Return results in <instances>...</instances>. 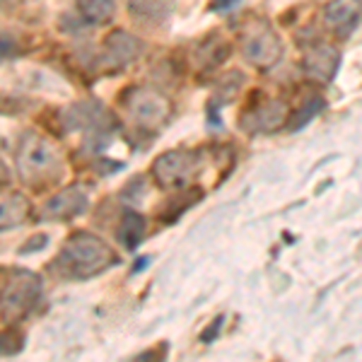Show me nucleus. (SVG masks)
<instances>
[{
	"mask_svg": "<svg viewBox=\"0 0 362 362\" xmlns=\"http://www.w3.org/2000/svg\"><path fill=\"white\" fill-rule=\"evenodd\" d=\"M119 264L116 251L109 247L104 239H99L92 232H75L66 239L61 254H58V266L68 273L70 278H95L107 268Z\"/></svg>",
	"mask_w": 362,
	"mask_h": 362,
	"instance_id": "obj_1",
	"label": "nucleus"
},
{
	"mask_svg": "<svg viewBox=\"0 0 362 362\" xmlns=\"http://www.w3.org/2000/svg\"><path fill=\"white\" fill-rule=\"evenodd\" d=\"M15 169L22 184L32 186V189H46L61 177L63 157L49 138L39 136V133H27L17 145Z\"/></svg>",
	"mask_w": 362,
	"mask_h": 362,
	"instance_id": "obj_2",
	"label": "nucleus"
},
{
	"mask_svg": "<svg viewBox=\"0 0 362 362\" xmlns=\"http://www.w3.org/2000/svg\"><path fill=\"white\" fill-rule=\"evenodd\" d=\"M44 293L42 278L32 271H15L0 295V317L8 324H17L39 305Z\"/></svg>",
	"mask_w": 362,
	"mask_h": 362,
	"instance_id": "obj_3",
	"label": "nucleus"
},
{
	"mask_svg": "<svg viewBox=\"0 0 362 362\" xmlns=\"http://www.w3.org/2000/svg\"><path fill=\"white\" fill-rule=\"evenodd\" d=\"M124 109L133 124L157 131L167 124L172 114V102L153 87H133L124 95Z\"/></svg>",
	"mask_w": 362,
	"mask_h": 362,
	"instance_id": "obj_4",
	"label": "nucleus"
},
{
	"mask_svg": "<svg viewBox=\"0 0 362 362\" xmlns=\"http://www.w3.org/2000/svg\"><path fill=\"white\" fill-rule=\"evenodd\" d=\"M201 172V153L196 150H169L153 162V177L162 189L189 186Z\"/></svg>",
	"mask_w": 362,
	"mask_h": 362,
	"instance_id": "obj_5",
	"label": "nucleus"
},
{
	"mask_svg": "<svg viewBox=\"0 0 362 362\" xmlns=\"http://www.w3.org/2000/svg\"><path fill=\"white\" fill-rule=\"evenodd\" d=\"M280 39L273 32V27L264 20L249 22L247 29L242 32V54L244 58L256 68H271L280 58Z\"/></svg>",
	"mask_w": 362,
	"mask_h": 362,
	"instance_id": "obj_6",
	"label": "nucleus"
},
{
	"mask_svg": "<svg viewBox=\"0 0 362 362\" xmlns=\"http://www.w3.org/2000/svg\"><path fill=\"white\" fill-rule=\"evenodd\" d=\"M90 198L80 186H68V189L58 191L42 206V220H73L83 215Z\"/></svg>",
	"mask_w": 362,
	"mask_h": 362,
	"instance_id": "obj_7",
	"label": "nucleus"
},
{
	"mask_svg": "<svg viewBox=\"0 0 362 362\" xmlns=\"http://www.w3.org/2000/svg\"><path fill=\"white\" fill-rule=\"evenodd\" d=\"M338 63H341V56L334 46L329 44H314L309 46L302 56V66H305V73L317 83H329L336 75Z\"/></svg>",
	"mask_w": 362,
	"mask_h": 362,
	"instance_id": "obj_8",
	"label": "nucleus"
},
{
	"mask_svg": "<svg viewBox=\"0 0 362 362\" xmlns=\"http://www.w3.org/2000/svg\"><path fill=\"white\" fill-rule=\"evenodd\" d=\"M362 17V0H331L324 8V22L338 37H348Z\"/></svg>",
	"mask_w": 362,
	"mask_h": 362,
	"instance_id": "obj_9",
	"label": "nucleus"
},
{
	"mask_svg": "<svg viewBox=\"0 0 362 362\" xmlns=\"http://www.w3.org/2000/svg\"><path fill=\"white\" fill-rule=\"evenodd\" d=\"M104 49H107V63L114 68H124L128 63H133L136 58L143 54V42H140L138 37H133V34L124 32V29H119V32L109 34L107 42H104Z\"/></svg>",
	"mask_w": 362,
	"mask_h": 362,
	"instance_id": "obj_10",
	"label": "nucleus"
},
{
	"mask_svg": "<svg viewBox=\"0 0 362 362\" xmlns=\"http://www.w3.org/2000/svg\"><path fill=\"white\" fill-rule=\"evenodd\" d=\"M32 215V203L20 191H0V232L22 227Z\"/></svg>",
	"mask_w": 362,
	"mask_h": 362,
	"instance_id": "obj_11",
	"label": "nucleus"
},
{
	"mask_svg": "<svg viewBox=\"0 0 362 362\" xmlns=\"http://www.w3.org/2000/svg\"><path fill=\"white\" fill-rule=\"evenodd\" d=\"M285 104L280 99H266L259 109H254L249 116H244V126L249 131H276L285 124ZM244 128V131H247Z\"/></svg>",
	"mask_w": 362,
	"mask_h": 362,
	"instance_id": "obj_12",
	"label": "nucleus"
},
{
	"mask_svg": "<svg viewBox=\"0 0 362 362\" xmlns=\"http://www.w3.org/2000/svg\"><path fill=\"white\" fill-rule=\"evenodd\" d=\"M78 13L90 25H107L114 17L116 0H75Z\"/></svg>",
	"mask_w": 362,
	"mask_h": 362,
	"instance_id": "obj_13",
	"label": "nucleus"
},
{
	"mask_svg": "<svg viewBox=\"0 0 362 362\" xmlns=\"http://www.w3.org/2000/svg\"><path fill=\"white\" fill-rule=\"evenodd\" d=\"M145 237V220L140 218L138 213H128L124 215L119 225V242L124 244L126 249H136Z\"/></svg>",
	"mask_w": 362,
	"mask_h": 362,
	"instance_id": "obj_14",
	"label": "nucleus"
},
{
	"mask_svg": "<svg viewBox=\"0 0 362 362\" xmlns=\"http://www.w3.org/2000/svg\"><path fill=\"white\" fill-rule=\"evenodd\" d=\"M22 346H25V334H22L20 329H15V326L0 334V358L20 353Z\"/></svg>",
	"mask_w": 362,
	"mask_h": 362,
	"instance_id": "obj_15",
	"label": "nucleus"
},
{
	"mask_svg": "<svg viewBox=\"0 0 362 362\" xmlns=\"http://www.w3.org/2000/svg\"><path fill=\"white\" fill-rule=\"evenodd\" d=\"M319 109H321V99H312V102L302 104L300 112H297L293 119L288 121V128H290V131H297V128H302L305 124H309V121H312L314 116L319 114Z\"/></svg>",
	"mask_w": 362,
	"mask_h": 362,
	"instance_id": "obj_16",
	"label": "nucleus"
},
{
	"mask_svg": "<svg viewBox=\"0 0 362 362\" xmlns=\"http://www.w3.org/2000/svg\"><path fill=\"white\" fill-rule=\"evenodd\" d=\"M17 54H20V42H17L15 34L0 32V61H5V58H13Z\"/></svg>",
	"mask_w": 362,
	"mask_h": 362,
	"instance_id": "obj_17",
	"label": "nucleus"
},
{
	"mask_svg": "<svg viewBox=\"0 0 362 362\" xmlns=\"http://www.w3.org/2000/svg\"><path fill=\"white\" fill-rule=\"evenodd\" d=\"M237 3L239 0H213V3H210V10H213V13H227V10H232Z\"/></svg>",
	"mask_w": 362,
	"mask_h": 362,
	"instance_id": "obj_18",
	"label": "nucleus"
},
{
	"mask_svg": "<svg viewBox=\"0 0 362 362\" xmlns=\"http://www.w3.org/2000/svg\"><path fill=\"white\" fill-rule=\"evenodd\" d=\"M44 242H49V237H46V235H39L37 239H29V247H25V249H22V251H25V254H27V251H32V249H42L44 247Z\"/></svg>",
	"mask_w": 362,
	"mask_h": 362,
	"instance_id": "obj_19",
	"label": "nucleus"
}]
</instances>
